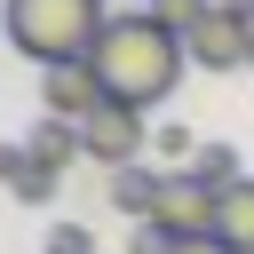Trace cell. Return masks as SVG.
Listing matches in <instances>:
<instances>
[{"mask_svg": "<svg viewBox=\"0 0 254 254\" xmlns=\"http://www.w3.org/2000/svg\"><path fill=\"white\" fill-rule=\"evenodd\" d=\"M95 79H103V103H127V111H151V103H167L175 95V79H183V32H167L151 8H119L111 24H103V40H95Z\"/></svg>", "mask_w": 254, "mask_h": 254, "instance_id": "1", "label": "cell"}, {"mask_svg": "<svg viewBox=\"0 0 254 254\" xmlns=\"http://www.w3.org/2000/svg\"><path fill=\"white\" fill-rule=\"evenodd\" d=\"M103 24H111L103 0H0V32H8V48L32 56L40 71H48V64H79V56H95Z\"/></svg>", "mask_w": 254, "mask_h": 254, "instance_id": "2", "label": "cell"}, {"mask_svg": "<svg viewBox=\"0 0 254 254\" xmlns=\"http://www.w3.org/2000/svg\"><path fill=\"white\" fill-rule=\"evenodd\" d=\"M183 56L198 71H246L254 64V8L246 0H214L190 32H183Z\"/></svg>", "mask_w": 254, "mask_h": 254, "instance_id": "3", "label": "cell"}, {"mask_svg": "<svg viewBox=\"0 0 254 254\" xmlns=\"http://www.w3.org/2000/svg\"><path fill=\"white\" fill-rule=\"evenodd\" d=\"M79 143H87V159H95L103 175H119V167H143V151H151V127H143V111H127V103H103L95 119H79Z\"/></svg>", "mask_w": 254, "mask_h": 254, "instance_id": "4", "label": "cell"}, {"mask_svg": "<svg viewBox=\"0 0 254 254\" xmlns=\"http://www.w3.org/2000/svg\"><path fill=\"white\" fill-rule=\"evenodd\" d=\"M214 206H222V190H206L190 167H175V175L159 183L151 230H167V238H214Z\"/></svg>", "mask_w": 254, "mask_h": 254, "instance_id": "5", "label": "cell"}, {"mask_svg": "<svg viewBox=\"0 0 254 254\" xmlns=\"http://www.w3.org/2000/svg\"><path fill=\"white\" fill-rule=\"evenodd\" d=\"M40 103H48V119H95L103 111V79H95V64L79 56V64H48L40 71Z\"/></svg>", "mask_w": 254, "mask_h": 254, "instance_id": "6", "label": "cell"}, {"mask_svg": "<svg viewBox=\"0 0 254 254\" xmlns=\"http://www.w3.org/2000/svg\"><path fill=\"white\" fill-rule=\"evenodd\" d=\"M0 183H8V190H16L24 206H48V198L64 190V175H56V167H40V159H32L24 143H0Z\"/></svg>", "mask_w": 254, "mask_h": 254, "instance_id": "7", "label": "cell"}, {"mask_svg": "<svg viewBox=\"0 0 254 254\" xmlns=\"http://www.w3.org/2000/svg\"><path fill=\"white\" fill-rule=\"evenodd\" d=\"M214 238H222L230 254H254V175L222 190V206H214Z\"/></svg>", "mask_w": 254, "mask_h": 254, "instance_id": "8", "label": "cell"}, {"mask_svg": "<svg viewBox=\"0 0 254 254\" xmlns=\"http://www.w3.org/2000/svg\"><path fill=\"white\" fill-rule=\"evenodd\" d=\"M159 183H167V175H151V167H119L103 198H111L119 214H135V230H143V222H151V206H159Z\"/></svg>", "mask_w": 254, "mask_h": 254, "instance_id": "9", "label": "cell"}, {"mask_svg": "<svg viewBox=\"0 0 254 254\" xmlns=\"http://www.w3.org/2000/svg\"><path fill=\"white\" fill-rule=\"evenodd\" d=\"M24 151H32L40 167H56V175H64L71 159H87V143H79V127H71V119H48V127H32V135H24Z\"/></svg>", "mask_w": 254, "mask_h": 254, "instance_id": "10", "label": "cell"}, {"mask_svg": "<svg viewBox=\"0 0 254 254\" xmlns=\"http://www.w3.org/2000/svg\"><path fill=\"white\" fill-rule=\"evenodd\" d=\"M190 175H198L206 190H230V183H246V175H238V151H222V143H198V159H190Z\"/></svg>", "mask_w": 254, "mask_h": 254, "instance_id": "11", "label": "cell"}, {"mask_svg": "<svg viewBox=\"0 0 254 254\" xmlns=\"http://www.w3.org/2000/svg\"><path fill=\"white\" fill-rule=\"evenodd\" d=\"M151 151H159V159H175V167H190V159H198L190 127H151Z\"/></svg>", "mask_w": 254, "mask_h": 254, "instance_id": "12", "label": "cell"}, {"mask_svg": "<svg viewBox=\"0 0 254 254\" xmlns=\"http://www.w3.org/2000/svg\"><path fill=\"white\" fill-rule=\"evenodd\" d=\"M206 8H214V0H151V16H159L167 32H190V24L206 16Z\"/></svg>", "mask_w": 254, "mask_h": 254, "instance_id": "13", "label": "cell"}, {"mask_svg": "<svg viewBox=\"0 0 254 254\" xmlns=\"http://www.w3.org/2000/svg\"><path fill=\"white\" fill-rule=\"evenodd\" d=\"M48 254H95V230L87 222H56L48 230Z\"/></svg>", "mask_w": 254, "mask_h": 254, "instance_id": "14", "label": "cell"}, {"mask_svg": "<svg viewBox=\"0 0 254 254\" xmlns=\"http://www.w3.org/2000/svg\"><path fill=\"white\" fill-rule=\"evenodd\" d=\"M175 254H230L222 238H175Z\"/></svg>", "mask_w": 254, "mask_h": 254, "instance_id": "15", "label": "cell"}, {"mask_svg": "<svg viewBox=\"0 0 254 254\" xmlns=\"http://www.w3.org/2000/svg\"><path fill=\"white\" fill-rule=\"evenodd\" d=\"M103 8H111V0H103ZM127 8H135V0H127Z\"/></svg>", "mask_w": 254, "mask_h": 254, "instance_id": "16", "label": "cell"}, {"mask_svg": "<svg viewBox=\"0 0 254 254\" xmlns=\"http://www.w3.org/2000/svg\"><path fill=\"white\" fill-rule=\"evenodd\" d=\"M135 8H151V0H135Z\"/></svg>", "mask_w": 254, "mask_h": 254, "instance_id": "17", "label": "cell"}]
</instances>
